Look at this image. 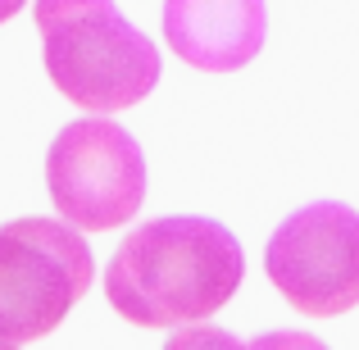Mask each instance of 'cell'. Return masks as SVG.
I'll list each match as a JSON object with an SVG mask.
<instances>
[{
	"instance_id": "4",
	"label": "cell",
	"mask_w": 359,
	"mask_h": 350,
	"mask_svg": "<svg viewBox=\"0 0 359 350\" xmlns=\"http://www.w3.org/2000/svg\"><path fill=\"white\" fill-rule=\"evenodd\" d=\"M46 191L82 232H109L146 205V155L109 114L78 119L46 150Z\"/></svg>"
},
{
	"instance_id": "2",
	"label": "cell",
	"mask_w": 359,
	"mask_h": 350,
	"mask_svg": "<svg viewBox=\"0 0 359 350\" xmlns=\"http://www.w3.org/2000/svg\"><path fill=\"white\" fill-rule=\"evenodd\" d=\"M36 32L55 91L91 114L132 109L159 87L155 41L114 0H36Z\"/></svg>"
},
{
	"instance_id": "7",
	"label": "cell",
	"mask_w": 359,
	"mask_h": 350,
	"mask_svg": "<svg viewBox=\"0 0 359 350\" xmlns=\"http://www.w3.org/2000/svg\"><path fill=\"white\" fill-rule=\"evenodd\" d=\"M23 5H27V0H0V23H9V18H14Z\"/></svg>"
},
{
	"instance_id": "5",
	"label": "cell",
	"mask_w": 359,
	"mask_h": 350,
	"mask_svg": "<svg viewBox=\"0 0 359 350\" xmlns=\"http://www.w3.org/2000/svg\"><path fill=\"white\" fill-rule=\"evenodd\" d=\"M264 273L296 314H351L359 305V210L318 201L282 219L264 245Z\"/></svg>"
},
{
	"instance_id": "3",
	"label": "cell",
	"mask_w": 359,
	"mask_h": 350,
	"mask_svg": "<svg viewBox=\"0 0 359 350\" xmlns=\"http://www.w3.org/2000/svg\"><path fill=\"white\" fill-rule=\"evenodd\" d=\"M96 278L82 228L60 219L0 223V346H27L55 332Z\"/></svg>"
},
{
	"instance_id": "1",
	"label": "cell",
	"mask_w": 359,
	"mask_h": 350,
	"mask_svg": "<svg viewBox=\"0 0 359 350\" xmlns=\"http://www.w3.org/2000/svg\"><path fill=\"white\" fill-rule=\"evenodd\" d=\"M245 278L241 241L219 219L168 214L132 228L109 255L105 296L137 328L214 318Z\"/></svg>"
},
{
	"instance_id": "6",
	"label": "cell",
	"mask_w": 359,
	"mask_h": 350,
	"mask_svg": "<svg viewBox=\"0 0 359 350\" xmlns=\"http://www.w3.org/2000/svg\"><path fill=\"white\" fill-rule=\"evenodd\" d=\"M264 0H164V41L201 73H237L264 51Z\"/></svg>"
}]
</instances>
